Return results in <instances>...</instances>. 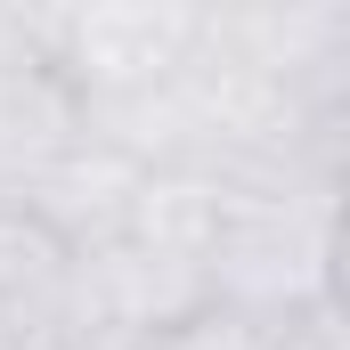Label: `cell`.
I'll return each instance as SVG.
<instances>
[{"instance_id":"6da1fadb","label":"cell","mask_w":350,"mask_h":350,"mask_svg":"<svg viewBox=\"0 0 350 350\" xmlns=\"http://www.w3.org/2000/svg\"><path fill=\"white\" fill-rule=\"evenodd\" d=\"M155 350H342V301L310 310V318H228V310H196L187 326H172Z\"/></svg>"}]
</instances>
